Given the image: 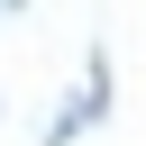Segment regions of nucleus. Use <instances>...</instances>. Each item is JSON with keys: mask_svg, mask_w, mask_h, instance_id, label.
<instances>
[{"mask_svg": "<svg viewBox=\"0 0 146 146\" xmlns=\"http://www.w3.org/2000/svg\"><path fill=\"white\" fill-rule=\"evenodd\" d=\"M0 119H9V100H0Z\"/></svg>", "mask_w": 146, "mask_h": 146, "instance_id": "f03ea898", "label": "nucleus"}, {"mask_svg": "<svg viewBox=\"0 0 146 146\" xmlns=\"http://www.w3.org/2000/svg\"><path fill=\"white\" fill-rule=\"evenodd\" d=\"M110 110H119V73H110V46H91V55H82V82L55 100V128H46L36 146H73V137H91V128H110Z\"/></svg>", "mask_w": 146, "mask_h": 146, "instance_id": "f257e3e1", "label": "nucleus"}]
</instances>
